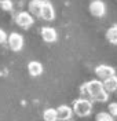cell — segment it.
Here are the masks:
<instances>
[{
	"label": "cell",
	"instance_id": "cell-1",
	"mask_svg": "<svg viewBox=\"0 0 117 121\" xmlns=\"http://www.w3.org/2000/svg\"><path fill=\"white\" fill-rule=\"evenodd\" d=\"M81 91L84 92V95L91 96L96 102H106L108 100V92L105 91L101 80H91V81L86 83L81 87Z\"/></svg>",
	"mask_w": 117,
	"mask_h": 121
},
{
	"label": "cell",
	"instance_id": "cell-2",
	"mask_svg": "<svg viewBox=\"0 0 117 121\" xmlns=\"http://www.w3.org/2000/svg\"><path fill=\"white\" fill-rule=\"evenodd\" d=\"M91 110H92V105H91V102L88 99H84V98L77 99L74 102V105H73V112L77 114L78 117H87L91 113Z\"/></svg>",
	"mask_w": 117,
	"mask_h": 121
},
{
	"label": "cell",
	"instance_id": "cell-3",
	"mask_svg": "<svg viewBox=\"0 0 117 121\" xmlns=\"http://www.w3.org/2000/svg\"><path fill=\"white\" fill-rule=\"evenodd\" d=\"M35 22V18L30 13H26V11H21L15 15V23L19 26V28H23V29H28L30 28Z\"/></svg>",
	"mask_w": 117,
	"mask_h": 121
},
{
	"label": "cell",
	"instance_id": "cell-4",
	"mask_svg": "<svg viewBox=\"0 0 117 121\" xmlns=\"http://www.w3.org/2000/svg\"><path fill=\"white\" fill-rule=\"evenodd\" d=\"M7 43L10 45V48L13 50V51H21L23 47V37L19 35V33H17V32H13V33H10L7 36Z\"/></svg>",
	"mask_w": 117,
	"mask_h": 121
},
{
	"label": "cell",
	"instance_id": "cell-5",
	"mask_svg": "<svg viewBox=\"0 0 117 121\" xmlns=\"http://www.w3.org/2000/svg\"><path fill=\"white\" fill-rule=\"evenodd\" d=\"M90 13L96 17V18H102L106 14V6L102 0H92L90 3Z\"/></svg>",
	"mask_w": 117,
	"mask_h": 121
},
{
	"label": "cell",
	"instance_id": "cell-6",
	"mask_svg": "<svg viewBox=\"0 0 117 121\" xmlns=\"http://www.w3.org/2000/svg\"><path fill=\"white\" fill-rule=\"evenodd\" d=\"M40 18H43L44 21H54L55 18V10H54V6L48 1V0H44L43 3V7H41V13H40Z\"/></svg>",
	"mask_w": 117,
	"mask_h": 121
},
{
	"label": "cell",
	"instance_id": "cell-7",
	"mask_svg": "<svg viewBox=\"0 0 117 121\" xmlns=\"http://www.w3.org/2000/svg\"><path fill=\"white\" fill-rule=\"evenodd\" d=\"M95 74L99 80H106L112 76H114V68L109 65H99L95 68Z\"/></svg>",
	"mask_w": 117,
	"mask_h": 121
},
{
	"label": "cell",
	"instance_id": "cell-8",
	"mask_svg": "<svg viewBox=\"0 0 117 121\" xmlns=\"http://www.w3.org/2000/svg\"><path fill=\"white\" fill-rule=\"evenodd\" d=\"M40 35H41V39H43L46 43H54V41H56V39H58L56 30H55L54 28H50V26L43 28L41 32H40Z\"/></svg>",
	"mask_w": 117,
	"mask_h": 121
},
{
	"label": "cell",
	"instance_id": "cell-9",
	"mask_svg": "<svg viewBox=\"0 0 117 121\" xmlns=\"http://www.w3.org/2000/svg\"><path fill=\"white\" fill-rule=\"evenodd\" d=\"M28 72H29V74L33 76V77H37L43 73V65L37 62V60H30L29 63H28Z\"/></svg>",
	"mask_w": 117,
	"mask_h": 121
},
{
	"label": "cell",
	"instance_id": "cell-10",
	"mask_svg": "<svg viewBox=\"0 0 117 121\" xmlns=\"http://www.w3.org/2000/svg\"><path fill=\"white\" fill-rule=\"evenodd\" d=\"M72 113H73V109H70L69 106H59L56 109V117L58 120H62V121H66L69 120L72 117Z\"/></svg>",
	"mask_w": 117,
	"mask_h": 121
},
{
	"label": "cell",
	"instance_id": "cell-11",
	"mask_svg": "<svg viewBox=\"0 0 117 121\" xmlns=\"http://www.w3.org/2000/svg\"><path fill=\"white\" fill-rule=\"evenodd\" d=\"M43 3H44V0H30L29 1V6H28L29 7V13L33 17H40Z\"/></svg>",
	"mask_w": 117,
	"mask_h": 121
},
{
	"label": "cell",
	"instance_id": "cell-12",
	"mask_svg": "<svg viewBox=\"0 0 117 121\" xmlns=\"http://www.w3.org/2000/svg\"><path fill=\"white\" fill-rule=\"evenodd\" d=\"M103 88L106 92H114L117 91V76H112L109 78H106V80H103Z\"/></svg>",
	"mask_w": 117,
	"mask_h": 121
},
{
	"label": "cell",
	"instance_id": "cell-13",
	"mask_svg": "<svg viewBox=\"0 0 117 121\" xmlns=\"http://www.w3.org/2000/svg\"><path fill=\"white\" fill-rule=\"evenodd\" d=\"M106 39L110 44H117V25L110 26L106 32Z\"/></svg>",
	"mask_w": 117,
	"mask_h": 121
},
{
	"label": "cell",
	"instance_id": "cell-14",
	"mask_svg": "<svg viewBox=\"0 0 117 121\" xmlns=\"http://www.w3.org/2000/svg\"><path fill=\"white\" fill-rule=\"evenodd\" d=\"M43 118H44V121H56L58 120V117H56V110H55V109H47V110H44Z\"/></svg>",
	"mask_w": 117,
	"mask_h": 121
},
{
	"label": "cell",
	"instance_id": "cell-15",
	"mask_svg": "<svg viewBox=\"0 0 117 121\" xmlns=\"http://www.w3.org/2000/svg\"><path fill=\"white\" fill-rule=\"evenodd\" d=\"M0 8L3 11H13V1L11 0H0Z\"/></svg>",
	"mask_w": 117,
	"mask_h": 121
},
{
	"label": "cell",
	"instance_id": "cell-16",
	"mask_svg": "<svg viewBox=\"0 0 117 121\" xmlns=\"http://www.w3.org/2000/svg\"><path fill=\"white\" fill-rule=\"evenodd\" d=\"M96 121H113V116L109 113H98L96 114Z\"/></svg>",
	"mask_w": 117,
	"mask_h": 121
},
{
	"label": "cell",
	"instance_id": "cell-17",
	"mask_svg": "<svg viewBox=\"0 0 117 121\" xmlns=\"http://www.w3.org/2000/svg\"><path fill=\"white\" fill-rule=\"evenodd\" d=\"M108 109H109V114H110V116H117V103H116V102L109 103Z\"/></svg>",
	"mask_w": 117,
	"mask_h": 121
},
{
	"label": "cell",
	"instance_id": "cell-18",
	"mask_svg": "<svg viewBox=\"0 0 117 121\" xmlns=\"http://www.w3.org/2000/svg\"><path fill=\"white\" fill-rule=\"evenodd\" d=\"M7 43V33L3 29H0V44H4Z\"/></svg>",
	"mask_w": 117,
	"mask_h": 121
}]
</instances>
